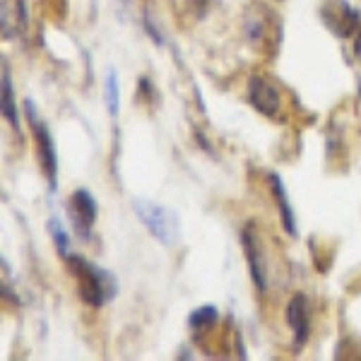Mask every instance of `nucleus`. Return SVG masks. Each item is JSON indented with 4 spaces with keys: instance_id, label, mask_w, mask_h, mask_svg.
<instances>
[{
    "instance_id": "f257e3e1",
    "label": "nucleus",
    "mask_w": 361,
    "mask_h": 361,
    "mask_svg": "<svg viewBox=\"0 0 361 361\" xmlns=\"http://www.w3.org/2000/svg\"><path fill=\"white\" fill-rule=\"evenodd\" d=\"M66 265L75 279V284H78V294L85 304L99 308L114 299L116 282L106 270H102L99 265L85 260L82 255H68Z\"/></svg>"
},
{
    "instance_id": "f03ea898",
    "label": "nucleus",
    "mask_w": 361,
    "mask_h": 361,
    "mask_svg": "<svg viewBox=\"0 0 361 361\" xmlns=\"http://www.w3.org/2000/svg\"><path fill=\"white\" fill-rule=\"evenodd\" d=\"M133 207H135V214L145 224V229L154 236V241L164 243V246H173L178 241V217L169 207L159 205L154 200H147V197H137L133 202Z\"/></svg>"
},
{
    "instance_id": "7ed1b4c3",
    "label": "nucleus",
    "mask_w": 361,
    "mask_h": 361,
    "mask_svg": "<svg viewBox=\"0 0 361 361\" xmlns=\"http://www.w3.org/2000/svg\"><path fill=\"white\" fill-rule=\"evenodd\" d=\"M27 118H29V126H32V137H34V145H37V157H39V164L44 169V176L49 178L51 188H56V173H58L56 145H54V137H51L49 126L37 116V109H34V104L29 102V99H27Z\"/></svg>"
},
{
    "instance_id": "20e7f679",
    "label": "nucleus",
    "mask_w": 361,
    "mask_h": 361,
    "mask_svg": "<svg viewBox=\"0 0 361 361\" xmlns=\"http://www.w3.org/2000/svg\"><path fill=\"white\" fill-rule=\"evenodd\" d=\"M248 102L265 118H277L279 111H282V94H279V90L270 80L260 78V75H253L248 80Z\"/></svg>"
},
{
    "instance_id": "39448f33",
    "label": "nucleus",
    "mask_w": 361,
    "mask_h": 361,
    "mask_svg": "<svg viewBox=\"0 0 361 361\" xmlns=\"http://www.w3.org/2000/svg\"><path fill=\"white\" fill-rule=\"evenodd\" d=\"M97 202L92 197L90 190L78 188L68 200V217L73 222L75 231L80 234V238H90L92 234V226L97 222Z\"/></svg>"
},
{
    "instance_id": "423d86ee",
    "label": "nucleus",
    "mask_w": 361,
    "mask_h": 361,
    "mask_svg": "<svg viewBox=\"0 0 361 361\" xmlns=\"http://www.w3.org/2000/svg\"><path fill=\"white\" fill-rule=\"evenodd\" d=\"M287 323L294 335V347L301 349L306 345L308 335H311V308H308V299L304 294H294L287 304Z\"/></svg>"
},
{
    "instance_id": "0eeeda50",
    "label": "nucleus",
    "mask_w": 361,
    "mask_h": 361,
    "mask_svg": "<svg viewBox=\"0 0 361 361\" xmlns=\"http://www.w3.org/2000/svg\"><path fill=\"white\" fill-rule=\"evenodd\" d=\"M241 243L243 250H246V260H248V270H250V279H253L255 289L258 292H265L267 289V267H265V255L263 248H260V241L253 234V224H248L241 234Z\"/></svg>"
},
{
    "instance_id": "6e6552de",
    "label": "nucleus",
    "mask_w": 361,
    "mask_h": 361,
    "mask_svg": "<svg viewBox=\"0 0 361 361\" xmlns=\"http://www.w3.org/2000/svg\"><path fill=\"white\" fill-rule=\"evenodd\" d=\"M270 188L272 195H275L277 209H279V217H282V226L289 236H296V219H294V209L289 205V197H287V188H284L282 178L277 173H270Z\"/></svg>"
},
{
    "instance_id": "1a4fd4ad",
    "label": "nucleus",
    "mask_w": 361,
    "mask_h": 361,
    "mask_svg": "<svg viewBox=\"0 0 361 361\" xmlns=\"http://www.w3.org/2000/svg\"><path fill=\"white\" fill-rule=\"evenodd\" d=\"M104 104H106V111L111 114V118H118L121 82H118V73H116V70H109L106 78H104Z\"/></svg>"
},
{
    "instance_id": "9d476101",
    "label": "nucleus",
    "mask_w": 361,
    "mask_h": 361,
    "mask_svg": "<svg viewBox=\"0 0 361 361\" xmlns=\"http://www.w3.org/2000/svg\"><path fill=\"white\" fill-rule=\"evenodd\" d=\"M3 116H5V121H8V123L20 133V121H17V111H15L13 78H10L8 63H3Z\"/></svg>"
},
{
    "instance_id": "9b49d317",
    "label": "nucleus",
    "mask_w": 361,
    "mask_h": 361,
    "mask_svg": "<svg viewBox=\"0 0 361 361\" xmlns=\"http://www.w3.org/2000/svg\"><path fill=\"white\" fill-rule=\"evenodd\" d=\"M217 323H219V311L214 306L195 308V311L190 313V320H188V325L195 330V333H207V330H212Z\"/></svg>"
},
{
    "instance_id": "f8f14e48",
    "label": "nucleus",
    "mask_w": 361,
    "mask_h": 361,
    "mask_svg": "<svg viewBox=\"0 0 361 361\" xmlns=\"http://www.w3.org/2000/svg\"><path fill=\"white\" fill-rule=\"evenodd\" d=\"M49 234L54 236V243H56L58 255H61V258L66 260L68 255H70V238H68V229L63 226V222L56 217V214L49 219Z\"/></svg>"
}]
</instances>
